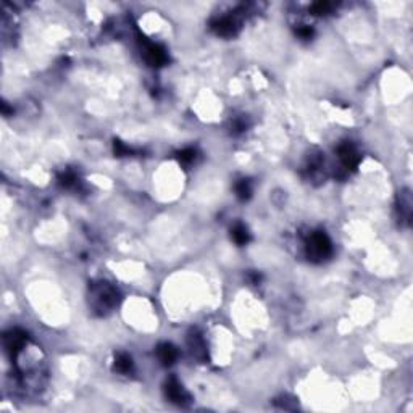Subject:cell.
I'll use <instances>...</instances> for the list:
<instances>
[{
	"mask_svg": "<svg viewBox=\"0 0 413 413\" xmlns=\"http://www.w3.org/2000/svg\"><path fill=\"white\" fill-rule=\"evenodd\" d=\"M91 297H92V305L95 307V310H99L100 313H105L116 304V300H118V292H116L110 284L100 283L92 287Z\"/></svg>",
	"mask_w": 413,
	"mask_h": 413,
	"instance_id": "obj_1",
	"label": "cell"
},
{
	"mask_svg": "<svg viewBox=\"0 0 413 413\" xmlns=\"http://www.w3.org/2000/svg\"><path fill=\"white\" fill-rule=\"evenodd\" d=\"M307 250H308V255L312 258L323 260L331 253V242H329L326 234L313 232L307 242Z\"/></svg>",
	"mask_w": 413,
	"mask_h": 413,
	"instance_id": "obj_2",
	"label": "cell"
},
{
	"mask_svg": "<svg viewBox=\"0 0 413 413\" xmlns=\"http://www.w3.org/2000/svg\"><path fill=\"white\" fill-rule=\"evenodd\" d=\"M165 396L170 402L181 405V407H186L191 402V397L188 392L184 391V388L181 386V383L176 380V378H170L165 384Z\"/></svg>",
	"mask_w": 413,
	"mask_h": 413,
	"instance_id": "obj_3",
	"label": "cell"
},
{
	"mask_svg": "<svg viewBox=\"0 0 413 413\" xmlns=\"http://www.w3.org/2000/svg\"><path fill=\"white\" fill-rule=\"evenodd\" d=\"M26 344V334L19 329H13L8 334H5V347L13 355L18 354Z\"/></svg>",
	"mask_w": 413,
	"mask_h": 413,
	"instance_id": "obj_4",
	"label": "cell"
},
{
	"mask_svg": "<svg viewBox=\"0 0 413 413\" xmlns=\"http://www.w3.org/2000/svg\"><path fill=\"white\" fill-rule=\"evenodd\" d=\"M144 53H146L147 63L152 65V66H162L163 63H167V60H168L165 50L157 44H149L146 47V50H144Z\"/></svg>",
	"mask_w": 413,
	"mask_h": 413,
	"instance_id": "obj_5",
	"label": "cell"
},
{
	"mask_svg": "<svg viewBox=\"0 0 413 413\" xmlns=\"http://www.w3.org/2000/svg\"><path fill=\"white\" fill-rule=\"evenodd\" d=\"M339 157L344 163V167L347 170H354L357 167V163H359V154H357V150L354 146H350V144H342L339 147Z\"/></svg>",
	"mask_w": 413,
	"mask_h": 413,
	"instance_id": "obj_6",
	"label": "cell"
},
{
	"mask_svg": "<svg viewBox=\"0 0 413 413\" xmlns=\"http://www.w3.org/2000/svg\"><path fill=\"white\" fill-rule=\"evenodd\" d=\"M213 29L216 31L219 36H232L236 32V21L232 18H219L213 23Z\"/></svg>",
	"mask_w": 413,
	"mask_h": 413,
	"instance_id": "obj_7",
	"label": "cell"
},
{
	"mask_svg": "<svg viewBox=\"0 0 413 413\" xmlns=\"http://www.w3.org/2000/svg\"><path fill=\"white\" fill-rule=\"evenodd\" d=\"M157 355H158V359H160V362L163 365H171L176 360L178 352H176V349L171 346V344H160L158 349H157Z\"/></svg>",
	"mask_w": 413,
	"mask_h": 413,
	"instance_id": "obj_8",
	"label": "cell"
},
{
	"mask_svg": "<svg viewBox=\"0 0 413 413\" xmlns=\"http://www.w3.org/2000/svg\"><path fill=\"white\" fill-rule=\"evenodd\" d=\"M231 237H232V240L236 244H239V245H245L247 242H249L250 240V234H249V231H247V228L244 224H236L234 226V228L231 229Z\"/></svg>",
	"mask_w": 413,
	"mask_h": 413,
	"instance_id": "obj_9",
	"label": "cell"
},
{
	"mask_svg": "<svg viewBox=\"0 0 413 413\" xmlns=\"http://www.w3.org/2000/svg\"><path fill=\"white\" fill-rule=\"evenodd\" d=\"M115 370L120 371V373H129L133 370V360H131V357L126 354H120L115 359Z\"/></svg>",
	"mask_w": 413,
	"mask_h": 413,
	"instance_id": "obj_10",
	"label": "cell"
},
{
	"mask_svg": "<svg viewBox=\"0 0 413 413\" xmlns=\"http://www.w3.org/2000/svg\"><path fill=\"white\" fill-rule=\"evenodd\" d=\"M236 194H237V197L240 199V201H247V199L252 196V186H250V183L245 181V180L239 181L236 184Z\"/></svg>",
	"mask_w": 413,
	"mask_h": 413,
	"instance_id": "obj_11",
	"label": "cell"
},
{
	"mask_svg": "<svg viewBox=\"0 0 413 413\" xmlns=\"http://www.w3.org/2000/svg\"><path fill=\"white\" fill-rule=\"evenodd\" d=\"M191 347H192L194 355H197V357L205 355V346H204V341L201 339V336H197V334L191 336Z\"/></svg>",
	"mask_w": 413,
	"mask_h": 413,
	"instance_id": "obj_12",
	"label": "cell"
},
{
	"mask_svg": "<svg viewBox=\"0 0 413 413\" xmlns=\"http://www.w3.org/2000/svg\"><path fill=\"white\" fill-rule=\"evenodd\" d=\"M60 184L63 186V188H73V186H76L78 183V178L74 173H71V171H65L63 175H60Z\"/></svg>",
	"mask_w": 413,
	"mask_h": 413,
	"instance_id": "obj_13",
	"label": "cell"
},
{
	"mask_svg": "<svg viewBox=\"0 0 413 413\" xmlns=\"http://www.w3.org/2000/svg\"><path fill=\"white\" fill-rule=\"evenodd\" d=\"M178 158L183 162V163H191L196 160V150L194 149H184L181 150L180 154H178Z\"/></svg>",
	"mask_w": 413,
	"mask_h": 413,
	"instance_id": "obj_14",
	"label": "cell"
},
{
	"mask_svg": "<svg viewBox=\"0 0 413 413\" xmlns=\"http://www.w3.org/2000/svg\"><path fill=\"white\" fill-rule=\"evenodd\" d=\"M115 154L118 155V157H123V155H126V154H129L131 150H129V147L128 146H125V144H123L121 141H115Z\"/></svg>",
	"mask_w": 413,
	"mask_h": 413,
	"instance_id": "obj_15",
	"label": "cell"
},
{
	"mask_svg": "<svg viewBox=\"0 0 413 413\" xmlns=\"http://www.w3.org/2000/svg\"><path fill=\"white\" fill-rule=\"evenodd\" d=\"M329 10V3H323V2H320V3H315L313 5V11L316 13V15H323V13H326Z\"/></svg>",
	"mask_w": 413,
	"mask_h": 413,
	"instance_id": "obj_16",
	"label": "cell"
},
{
	"mask_svg": "<svg viewBox=\"0 0 413 413\" xmlns=\"http://www.w3.org/2000/svg\"><path fill=\"white\" fill-rule=\"evenodd\" d=\"M297 34H299V36H300L302 39H310V37H312L313 31H312V27L305 26V27H299V29H297Z\"/></svg>",
	"mask_w": 413,
	"mask_h": 413,
	"instance_id": "obj_17",
	"label": "cell"
}]
</instances>
